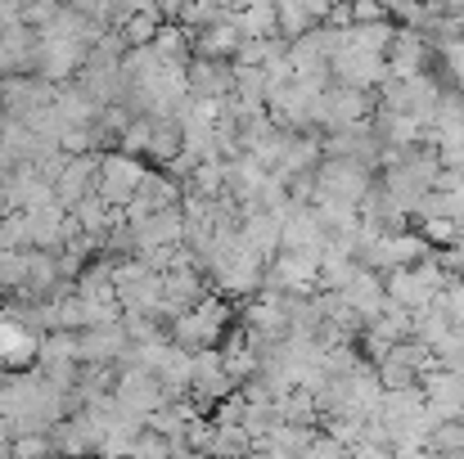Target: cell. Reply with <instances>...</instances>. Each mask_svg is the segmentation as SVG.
Wrapping results in <instances>:
<instances>
[{"label":"cell","instance_id":"obj_1","mask_svg":"<svg viewBox=\"0 0 464 459\" xmlns=\"http://www.w3.org/2000/svg\"><path fill=\"white\" fill-rule=\"evenodd\" d=\"M226 324H230V302L212 293L203 306H194L189 315H180V320L167 329V338H171L180 351L198 356V351H212V347L226 342Z\"/></svg>","mask_w":464,"mask_h":459},{"label":"cell","instance_id":"obj_2","mask_svg":"<svg viewBox=\"0 0 464 459\" xmlns=\"http://www.w3.org/2000/svg\"><path fill=\"white\" fill-rule=\"evenodd\" d=\"M374 171L361 167V162H347V158H324L320 171H315V203H347V207H361L374 189Z\"/></svg>","mask_w":464,"mask_h":459},{"label":"cell","instance_id":"obj_3","mask_svg":"<svg viewBox=\"0 0 464 459\" xmlns=\"http://www.w3.org/2000/svg\"><path fill=\"white\" fill-rule=\"evenodd\" d=\"M374 109H379L374 95H365V91H347V86H329V91L320 95V104H315V127H320L324 136H338V131L365 127Z\"/></svg>","mask_w":464,"mask_h":459},{"label":"cell","instance_id":"obj_4","mask_svg":"<svg viewBox=\"0 0 464 459\" xmlns=\"http://www.w3.org/2000/svg\"><path fill=\"white\" fill-rule=\"evenodd\" d=\"M262 293L315 298V293H320V253H280V257L266 266Z\"/></svg>","mask_w":464,"mask_h":459},{"label":"cell","instance_id":"obj_5","mask_svg":"<svg viewBox=\"0 0 464 459\" xmlns=\"http://www.w3.org/2000/svg\"><path fill=\"white\" fill-rule=\"evenodd\" d=\"M145 162H136V158H127V153H104V162H100V185H95V194L109 203V207H127L136 194H140V180H145Z\"/></svg>","mask_w":464,"mask_h":459},{"label":"cell","instance_id":"obj_6","mask_svg":"<svg viewBox=\"0 0 464 459\" xmlns=\"http://www.w3.org/2000/svg\"><path fill=\"white\" fill-rule=\"evenodd\" d=\"M113 401L118 410H127L131 419H154L158 410L167 406V392L158 383V374H145V369H122L118 374V387H113Z\"/></svg>","mask_w":464,"mask_h":459},{"label":"cell","instance_id":"obj_7","mask_svg":"<svg viewBox=\"0 0 464 459\" xmlns=\"http://www.w3.org/2000/svg\"><path fill=\"white\" fill-rule=\"evenodd\" d=\"M383 81H388V59H383V54H365V50L347 45V50L334 59V86L379 95V86H383Z\"/></svg>","mask_w":464,"mask_h":459},{"label":"cell","instance_id":"obj_8","mask_svg":"<svg viewBox=\"0 0 464 459\" xmlns=\"http://www.w3.org/2000/svg\"><path fill=\"white\" fill-rule=\"evenodd\" d=\"M429 63H433L429 36L424 32H411V27H397V41L388 50V77L415 81V77H429Z\"/></svg>","mask_w":464,"mask_h":459},{"label":"cell","instance_id":"obj_9","mask_svg":"<svg viewBox=\"0 0 464 459\" xmlns=\"http://www.w3.org/2000/svg\"><path fill=\"white\" fill-rule=\"evenodd\" d=\"M0 198L9 212H41V207H54V185L41 180L32 167H18L14 176L0 180Z\"/></svg>","mask_w":464,"mask_h":459},{"label":"cell","instance_id":"obj_10","mask_svg":"<svg viewBox=\"0 0 464 459\" xmlns=\"http://www.w3.org/2000/svg\"><path fill=\"white\" fill-rule=\"evenodd\" d=\"M54 91L59 86H50L45 77H0V100H5V113L14 118V122H23L32 109H45V104H54Z\"/></svg>","mask_w":464,"mask_h":459},{"label":"cell","instance_id":"obj_11","mask_svg":"<svg viewBox=\"0 0 464 459\" xmlns=\"http://www.w3.org/2000/svg\"><path fill=\"white\" fill-rule=\"evenodd\" d=\"M50 442H54L59 459H86V455H100L104 428H100V419L86 410V415H77V419H63V424L50 433Z\"/></svg>","mask_w":464,"mask_h":459},{"label":"cell","instance_id":"obj_12","mask_svg":"<svg viewBox=\"0 0 464 459\" xmlns=\"http://www.w3.org/2000/svg\"><path fill=\"white\" fill-rule=\"evenodd\" d=\"M185 77H189V95L194 100H217V104H226L230 95H235V63H217V59H189V68H185Z\"/></svg>","mask_w":464,"mask_h":459},{"label":"cell","instance_id":"obj_13","mask_svg":"<svg viewBox=\"0 0 464 459\" xmlns=\"http://www.w3.org/2000/svg\"><path fill=\"white\" fill-rule=\"evenodd\" d=\"M77 342H82V365H122V356L131 351V338H127V329H122V320L118 324H104V329H86V333H77Z\"/></svg>","mask_w":464,"mask_h":459},{"label":"cell","instance_id":"obj_14","mask_svg":"<svg viewBox=\"0 0 464 459\" xmlns=\"http://www.w3.org/2000/svg\"><path fill=\"white\" fill-rule=\"evenodd\" d=\"M424 401H429V410L438 415V424L464 419V378L456 369H433V374L424 378Z\"/></svg>","mask_w":464,"mask_h":459},{"label":"cell","instance_id":"obj_15","mask_svg":"<svg viewBox=\"0 0 464 459\" xmlns=\"http://www.w3.org/2000/svg\"><path fill=\"white\" fill-rule=\"evenodd\" d=\"M343 302L352 306V311H356V315L365 320V329H370V324H374V320L383 315V306H388V289H383V275H374V271H365V266H361V271L352 275V284L343 289Z\"/></svg>","mask_w":464,"mask_h":459},{"label":"cell","instance_id":"obj_16","mask_svg":"<svg viewBox=\"0 0 464 459\" xmlns=\"http://www.w3.org/2000/svg\"><path fill=\"white\" fill-rule=\"evenodd\" d=\"M329 234L315 216V207H289L285 216V253H324Z\"/></svg>","mask_w":464,"mask_h":459},{"label":"cell","instance_id":"obj_17","mask_svg":"<svg viewBox=\"0 0 464 459\" xmlns=\"http://www.w3.org/2000/svg\"><path fill=\"white\" fill-rule=\"evenodd\" d=\"M27 244L36 253H63V244H68V212L59 203L41 207V212H27Z\"/></svg>","mask_w":464,"mask_h":459},{"label":"cell","instance_id":"obj_18","mask_svg":"<svg viewBox=\"0 0 464 459\" xmlns=\"http://www.w3.org/2000/svg\"><path fill=\"white\" fill-rule=\"evenodd\" d=\"M54 109H59V118H63V127H68V131L95 127V122H100V113H104V109H100V104H95L77 81H68V86H59V91H54Z\"/></svg>","mask_w":464,"mask_h":459},{"label":"cell","instance_id":"obj_19","mask_svg":"<svg viewBox=\"0 0 464 459\" xmlns=\"http://www.w3.org/2000/svg\"><path fill=\"white\" fill-rule=\"evenodd\" d=\"M239 45H244V36H239V27H235V14H230L226 23H217V27H208V32L194 36V54H198V59H217V63H235Z\"/></svg>","mask_w":464,"mask_h":459},{"label":"cell","instance_id":"obj_20","mask_svg":"<svg viewBox=\"0 0 464 459\" xmlns=\"http://www.w3.org/2000/svg\"><path fill=\"white\" fill-rule=\"evenodd\" d=\"M150 212H167V207H180L185 203V185L180 180H171L167 171H158V167H150L145 171V180H140V194H136Z\"/></svg>","mask_w":464,"mask_h":459},{"label":"cell","instance_id":"obj_21","mask_svg":"<svg viewBox=\"0 0 464 459\" xmlns=\"http://www.w3.org/2000/svg\"><path fill=\"white\" fill-rule=\"evenodd\" d=\"M194 419H198V406H194V401H167L154 419H145V433L176 442V437H185V428H189Z\"/></svg>","mask_w":464,"mask_h":459},{"label":"cell","instance_id":"obj_22","mask_svg":"<svg viewBox=\"0 0 464 459\" xmlns=\"http://www.w3.org/2000/svg\"><path fill=\"white\" fill-rule=\"evenodd\" d=\"M235 27H239L244 41H276L280 36L276 5H244V9H235Z\"/></svg>","mask_w":464,"mask_h":459},{"label":"cell","instance_id":"obj_23","mask_svg":"<svg viewBox=\"0 0 464 459\" xmlns=\"http://www.w3.org/2000/svg\"><path fill=\"white\" fill-rule=\"evenodd\" d=\"M113 266L118 262H95L82 271V280L72 284V293L82 302H118V289H113Z\"/></svg>","mask_w":464,"mask_h":459},{"label":"cell","instance_id":"obj_24","mask_svg":"<svg viewBox=\"0 0 464 459\" xmlns=\"http://www.w3.org/2000/svg\"><path fill=\"white\" fill-rule=\"evenodd\" d=\"M392 41H397V23H392V18H383V23H356V27L347 32V45H356V50H365V54H383V59H388Z\"/></svg>","mask_w":464,"mask_h":459},{"label":"cell","instance_id":"obj_25","mask_svg":"<svg viewBox=\"0 0 464 459\" xmlns=\"http://www.w3.org/2000/svg\"><path fill=\"white\" fill-rule=\"evenodd\" d=\"M154 50L167 59V63H176V68H189V50H194V32H185L180 23H162V32L154 36Z\"/></svg>","mask_w":464,"mask_h":459},{"label":"cell","instance_id":"obj_26","mask_svg":"<svg viewBox=\"0 0 464 459\" xmlns=\"http://www.w3.org/2000/svg\"><path fill=\"white\" fill-rule=\"evenodd\" d=\"M276 415H280V424L285 428H315V419H320V410H315V397L311 392H289V397H280L276 401Z\"/></svg>","mask_w":464,"mask_h":459},{"label":"cell","instance_id":"obj_27","mask_svg":"<svg viewBox=\"0 0 464 459\" xmlns=\"http://www.w3.org/2000/svg\"><path fill=\"white\" fill-rule=\"evenodd\" d=\"M185 194H194V198H221V194H226V162H221V158L198 162L194 176L185 180Z\"/></svg>","mask_w":464,"mask_h":459},{"label":"cell","instance_id":"obj_28","mask_svg":"<svg viewBox=\"0 0 464 459\" xmlns=\"http://www.w3.org/2000/svg\"><path fill=\"white\" fill-rule=\"evenodd\" d=\"M122 32H127V45H131V50H145V45H154V36L162 32V5H140Z\"/></svg>","mask_w":464,"mask_h":459},{"label":"cell","instance_id":"obj_29","mask_svg":"<svg viewBox=\"0 0 464 459\" xmlns=\"http://www.w3.org/2000/svg\"><path fill=\"white\" fill-rule=\"evenodd\" d=\"M185 153V136L176 122H154V145H150V162L154 167H171Z\"/></svg>","mask_w":464,"mask_h":459},{"label":"cell","instance_id":"obj_30","mask_svg":"<svg viewBox=\"0 0 464 459\" xmlns=\"http://www.w3.org/2000/svg\"><path fill=\"white\" fill-rule=\"evenodd\" d=\"M23 289H27V253L0 248V298H23Z\"/></svg>","mask_w":464,"mask_h":459},{"label":"cell","instance_id":"obj_31","mask_svg":"<svg viewBox=\"0 0 464 459\" xmlns=\"http://www.w3.org/2000/svg\"><path fill=\"white\" fill-rule=\"evenodd\" d=\"M315 437H320L315 428H285V424H280V428H276V437H271L266 446H271V451H285V455H294V459H303L311 451V442H315ZM266 446H262V451H266Z\"/></svg>","mask_w":464,"mask_h":459},{"label":"cell","instance_id":"obj_32","mask_svg":"<svg viewBox=\"0 0 464 459\" xmlns=\"http://www.w3.org/2000/svg\"><path fill=\"white\" fill-rule=\"evenodd\" d=\"M150 145H154V122L150 118H136L127 131H122V140H118V153H127V158H150Z\"/></svg>","mask_w":464,"mask_h":459},{"label":"cell","instance_id":"obj_33","mask_svg":"<svg viewBox=\"0 0 464 459\" xmlns=\"http://www.w3.org/2000/svg\"><path fill=\"white\" fill-rule=\"evenodd\" d=\"M0 248L5 253H32V244H27V212H9L0 221Z\"/></svg>","mask_w":464,"mask_h":459},{"label":"cell","instance_id":"obj_34","mask_svg":"<svg viewBox=\"0 0 464 459\" xmlns=\"http://www.w3.org/2000/svg\"><path fill=\"white\" fill-rule=\"evenodd\" d=\"M433 455H464V419H451V424H438L433 428V442H429Z\"/></svg>","mask_w":464,"mask_h":459},{"label":"cell","instance_id":"obj_35","mask_svg":"<svg viewBox=\"0 0 464 459\" xmlns=\"http://www.w3.org/2000/svg\"><path fill=\"white\" fill-rule=\"evenodd\" d=\"M54 442L50 437H14L9 442V459H54Z\"/></svg>","mask_w":464,"mask_h":459},{"label":"cell","instance_id":"obj_36","mask_svg":"<svg viewBox=\"0 0 464 459\" xmlns=\"http://www.w3.org/2000/svg\"><path fill=\"white\" fill-rule=\"evenodd\" d=\"M131 459H171V442H167V437H154V433H145L140 446L131 451Z\"/></svg>","mask_w":464,"mask_h":459},{"label":"cell","instance_id":"obj_37","mask_svg":"<svg viewBox=\"0 0 464 459\" xmlns=\"http://www.w3.org/2000/svg\"><path fill=\"white\" fill-rule=\"evenodd\" d=\"M442 216H447V221H456V225H464V180L456 185V189H447V194H442Z\"/></svg>","mask_w":464,"mask_h":459},{"label":"cell","instance_id":"obj_38","mask_svg":"<svg viewBox=\"0 0 464 459\" xmlns=\"http://www.w3.org/2000/svg\"><path fill=\"white\" fill-rule=\"evenodd\" d=\"M303 459H347V451H343V446H338L329 433H320V437L311 442V451Z\"/></svg>","mask_w":464,"mask_h":459},{"label":"cell","instance_id":"obj_39","mask_svg":"<svg viewBox=\"0 0 464 459\" xmlns=\"http://www.w3.org/2000/svg\"><path fill=\"white\" fill-rule=\"evenodd\" d=\"M383 18H388V5H374V0L352 5V27H356V23H383Z\"/></svg>","mask_w":464,"mask_h":459},{"label":"cell","instance_id":"obj_40","mask_svg":"<svg viewBox=\"0 0 464 459\" xmlns=\"http://www.w3.org/2000/svg\"><path fill=\"white\" fill-rule=\"evenodd\" d=\"M442 306H447V315L456 320V329H464V284H451V289L442 293Z\"/></svg>","mask_w":464,"mask_h":459},{"label":"cell","instance_id":"obj_41","mask_svg":"<svg viewBox=\"0 0 464 459\" xmlns=\"http://www.w3.org/2000/svg\"><path fill=\"white\" fill-rule=\"evenodd\" d=\"M438 257H442L447 275H451L456 284H464V244H460V248H447V253H438Z\"/></svg>","mask_w":464,"mask_h":459},{"label":"cell","instance_id":"obj_42","mask_svg":"<svg viewBox=\"0 0 464 459\" xmlns=\"http://www.w3.org/2000/svg\"><path fill=\"white\" fill-rule=\"evenodd\" d=\"M347 459H397V455H392V446H374V442H356V446L347 451Z\"/></svg>","mask_w":464,"mask_h":459},{"label":"cell","instance_id":"obj_43","mask_svg":"<svg viewBox=\"0 0 464 459\" xmlns=\"http://www.w3.org/2000/svg\"><path fill=\"white\" fill-rule=\"evenodd\" d=\"M9 378H14V374H9V369H5V365H0V392H5V387H9Z\"/></svg>","mask_w":464,"mask_h":459},{"label":"cell","instance_id":"obj_44","mask_svg":"<svg viewBox=\"0 0 464 459\" xmlns=\"http://www.w3.org/2000/svg\"><path fill=\"white\" fill-rule=\"evenodd\" d=\"M5 216H9V207H5V198H0V221H5Z\"/></svg>","mask_w":464,"mask_h":459},{"label":"cell","instance_id":"obj_45","mask_svg":"<svg viewBox=\"0 0 464 459\" xmlns=\"http://www.w3.org/2000/svg\"><path fill=\"white\" fill-rule=\"evenodd\" d=\"M248 459H262V455H248Z\"/></svg>","mask_w":464,"mask_h":459}]
</instances>
